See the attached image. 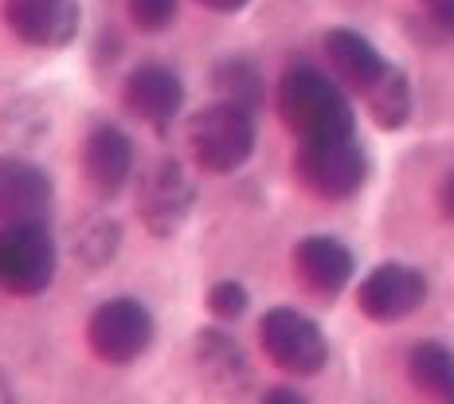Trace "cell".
Returning a JSON list of instances; mask_svg holds the SVG:
<instances>
[{"label": "cell", "mask_w": 454, "mask_h": 404, "mask_svg": "<svg viewBox=\"0 0 454 404\" xmlns=\"http://www.w3.org/2000/svg\"><path fill=\"white\" fill-rule=\"evenodd\" d=\"M278 115L298 142L306 138H329V134H353V107L345 91L329 75H321L309 63H294L278 83Z\"/></svg>", "instance_id": "1"}, {"label": "cell", "mask_w": 454, "mask_h": 404, "mask_svg": "<svg viewBox=\"0 0 454 404\" xmlns=\"http://www.w3.org/2000/svg\"><path fill=\"white\" fill-rule=\"evenodd\" d=\"M188 149L192 162L204 173H235L254 149V115L251 107L220 99L215 107H204L200 115L188 122Z\"/></svg>", "instance_id": "2"}, {"label": "cell", "mask_w": 454, "mask_h": 404, "mask_svg": "<svg viewBox=\"0 0 454 404\" xmlns=\"http://www.w3.org/2000/svg\"><path fill=\"white\" fill-rule=\"evenodd\" d=\"M59 248L43 220H12L0 224V290L8 295H43L55 283Z\"/></svg>", "instance_id": "3"}, {"label": "cell", "mask_w": 454, "mask_h": 404, "mask_svg": "<svg viewBox=\"0 0 454 404\" xmlns=\"http://www.w3.org/2000/svg\"><path fill=\"white\" fill-rule=\"evenodd\" d=\"M294 169L309 193L325 196V201H345L364 185L368 157L353 134H329V138H306L298 142Z\"/></svg>", "instance_id": "4"}, {"label": "cell", "mask_w": 454, "mask_h": 404, "mask_svg": "<svg viewBox=\"0 0 454 404\" xmlns=\"http://www.w3.org/2000/svg\"><path fill=\"white\" fill-rule=\"evenodd\" d=\"M259 342L262 353L282 373H294V377H314L329 361V342L321 334V326L314 318L298 314L294 306H274L259 322Z\"/></svg>", "instance_id": "5"}, {"label": "cell", "mask_w": 454, "mask_h": 404, "mask_svg": "<svg viewBox=\"0 0 454 404\" xmlns=\"http://www.w3.org/2000/svg\"><path fill=\"white\" fill-rule=\"evenodd\" d=\"M87 342L94 357L110 365H129L153 342V314L137 298H110L90 314Z\"/></svg>", "instance_id": "6"}, {"label": "cell", "mask_w": 454, "mask_h": 404, "mask_svg": "<svg viewBox=\"0 0 454 404\" xmlns=\"http://www.w3.org/2000/svg\"><path fill=\"white\" fill-rule=\"evenodd\" d=\"M192 201H196V189L188 181V169L181 162H160L141 177L137 216L157 240H168L184 228Z\"/></svg>", "instance_id": "7"}, {"label": "cell", "mask_w": 454, "mask_h": 404, "mask_svg": "<svg viewBox=\"0 0 454 404\" xmlns=\"http://www.w3.org/2000/svg\"><path fill=\"white\" fill-rule=\"evenodd\" d=\"M423 298H427V279L408 263H380L356 290V306L372 322H400L423 306Z\"/></svg>", "instance_id": "8"}, {"label": "cell", "mask_w": 454, "mask_h": 404, "mask_svg": "<svg viewBox=\"0 0 454 404\" xmlns=\"http://www.w3.org/2000/svg\"><path fill=\"white\" fill-rule=\"evenodd\" d=\"M4 20L27 48H67L79 36V0H4Z\"/></svg>", "instance_id": "9"}, {"label": "cell", "mask_w": 454, "mask_h": 404, "mask_svg": "<svg viewBox=\"0 0 454 404\" xmlns=\"http://www.w3.org/2000/svg\"><path fill=\"white\" fill-rule=\"evenodd\" d=\"M121 102L145 126L168 130V122L181 115V107H184V83L176 79V71L160 67V63H145V67H137L126 79Z\"/></svg>", "instance_id": "10"}, {"label": "cell", "mask_w": 454, "mask_h": 404, "mask_svg": "<svg viewBox=\"0 0 454 404\" xmlns=\"http://www.w3.org/2000/svg\"><path fill=\"white\" fill-rule=\"evenodd\" d=\"M51 216V181L40 165L24 157H0V224L47 220Z\"/></svg>", "instance_id": "11"}, {"label": "cell", "mask_w": 454, "mask_h": 404, "mask_svg": "<svg viewBox=\"0 0 454 404\" xmlns=\"http://www.w3.org/2000/svg\"><path fill=\"white\" fill-rule=\"evenodd\" d=\"M294 275L314 295L333 298L353 279V251L333 236H306L294 248Z\"/></svg>", "instance_id": "12"}, {"label": "cell", "mask_w": 454, "mask_h": 404, "mask_svg": "<svg viewBox=\"0 0 454 404\" xmlns=\"http://www.w3.org/2000/svg\"><path fill=\"white\" fill-rule=\"evenodd\" d=\"M325 55H329L333 75L345 83V87H353L356 95H368V91L387 75V67H392V63H387L361 32H353V28H333V32L325 36Z\"/></svg>", "instance_id": "13"}, {"label": "cell", "mask_w": 454, "mask_h": 404, "mask_svg": "<svg viewBox=\"0 0 454 404\" xmlns=\"http://www.w3.org/2000/svg\"><path fill=\"white\" fill-rule=\"evenodd\" d=\"M82 169L98 196H118L134 173V146L118 126H98L82 149Z\"/></svg>", "instance_id": "14"}, {"label": "cell", "mask_w": 454, "mask_h": 404, "mask_svg": "<svg viewBox=\"0 0 454 404\" xmlns=\"http://www.w3.org/2000/svg\"><path fill=\"white\" fill-rule=\"evenodd\" d=\"M408 377L431 400L454 404V353L439 342H419L408 353Z\"/></svg>", "instance_id": "15"}, {"label": "cell", "mask_w": 454, "mask_h": 404, "mask_svg": "<svg viewBox=\"0 0 454 404\" xmlns=\"http://www.w3.org/2000/svg\"><path fill=\"white\" fill-rule=\"evenodd\" d=\"M364 102H368V115L376 118V126L384 130H400L411 118V87L395 67H387V75L368 91Z\"/></svg>", "instance_id": "16"}, {"label": "cell", "mask_w": 454, "mask_h": 404, "mask_svg": "<svg viewBox=\"0 0 454 404\" xmlns=\"http://www.w3.org/2000/svg\"><path fill=\"white\" fill-rule=\"evenodd\" d=\"M196 361H200V369L215 381H235L243 369H247L243 350L220 330H204L196 337Z\"/></svg>", "instance_id": "17"}, {"label": "cell", "mask_w": 454, "mask_h": 404, "mask_svg": "<svg viewBox=\"0 0 454 404\" xmlns=\"http://www.w3.org/2000/svg\"><path fill=\"white\" fill-rule=\"evenodd\" d=\"M215 87L227 102H239V107H259L262 99V83H259V71L251 67L247 59H223L215 67Z\"/></svg>", "instance_id": "18"}, {"label": "cell", "mask_w": 454, "mask_h": 404, "mask_svg": "<svg viewBox=\"0 0 454 404\" xmlns=\"http://www.w3.org/2000/svg\"><path fill=\"white\" fill-rule=\"evenodd\" d=\"M118 224H110V220H98V224H90V232H82V240H79V256L90 263V267H98V263H106L114 251H118Z\"/></svg>", "instance_id": "19"}, {"label": "cell", "mask_w": 454, "mask_h": 404, "mask_svg": "<svg viewBox=\"0 0 454 404\" xmlns=\"http://www.w3.org/2000/svg\"><path fill=\"white\" fill-rule=\"evenodd\" d=\"M141 32H165L176 20V0H126Z\"/></svg>", "instance_id": "20"}, {"label": "cell", "mask_w": 454, "mask_h": 404, "mask_svg": "<svg viewBox=\"0 0 454 404\" xmlns=\"http://www.w3.org/2000/svg\"><path fill=\"white\" fill-rule=\"evenodd\" d=\"M207 310H212L220 322H235V318L247 310V290H243V283H215L212 295H207Z\"/></svg>", "instance_id": "21"}, {"label": "cell", "mask_w": 454, "mask_h": 404, "mask_svg": "<svg viewBox=\"0 0 454 404\" xmlns=\"http://www.w3.org/2000/svg\"><path fill=\"white\" fill-rule=\"evenodd\" d=\"M423 4H427L431 20L439 28H447V32L454 36V0H423Z\"/></svg>", "instance_id": "22"}, {"label": "cell", "mask_w": 454, "mask_h": 404, "mask_svg": "<svg viewBox=\"0 0 454 404\" xmlns=\"http://www.w3.org/2000/svg\"><path fill=\"white\" fill-rule=\"evenodd\" d=\"M439 204H442V212H447V220H454V169L447 173V181H442V189H439Z\"/></svg>", "instance_id": "23"}, {"label": "cell", "mask_w": 454, "mask_h": 404, "mask_svg": "<svg viewBox=\"0 0 454 404\" xmlns=\"http://www.w3.org/2000/svg\"><path fill=\"white\" fill-rule=\"evenodd\" d=\"M196 4L212 8V12H239V8H247L251 0H196Z\"/></svg>", "instance_id": "24"}, {"label": "cell", "mask_w": 454, "mask_h": 404, "mask_svg": "<svg viewBox=\"0 0 454 404\" xmlns=\"http://www.w3.org/2000/svg\"><path fill=\"white\" fill-rule=\"evenodd\" d=\"M267 400H286V404H298L301 397H298V392H267Z\"/></svg>", "instance_id": "25"}]
</instances>
